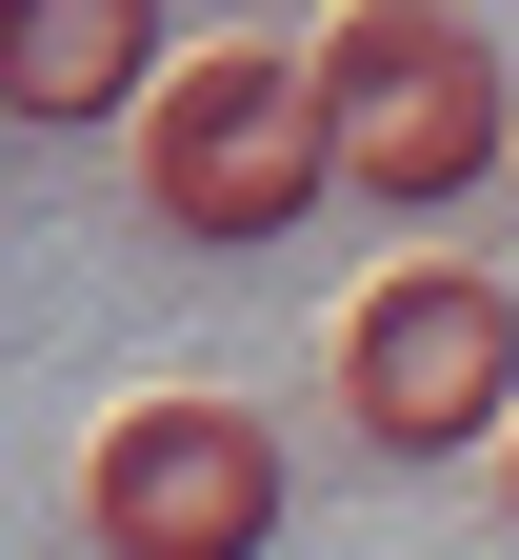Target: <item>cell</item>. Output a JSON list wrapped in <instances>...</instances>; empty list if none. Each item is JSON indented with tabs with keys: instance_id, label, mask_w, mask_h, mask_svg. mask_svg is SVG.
Wrapping results in <instances>:
<instances>
[{
	"instance_id": "cell-1",
	"label": "cell",
	"mask_w": 519,
	"mask_h": 560,
	"mask_svg": "<svg viewBox=\"0 0 519 560\" xmlns=\"http://www.w3.org/2000/svg\"><path fill=\"white\" fill-rule=\"evenodd\" d=\"M140 140V221L200 241V260H260L340 200V101H320V40H180V81L120 120Z\"/></svg>"
},
{
	"instance_id": "cell-2",
	"label": "cell",
	"mask_w": 519,
	"mask_h": 560,
	"mask_svg": "<svg viewBox=\"0 0 519 560\" xmlns=\"http://www.w3.org/2000/svg\"><path fill=\"white\" fill-rule=\"evenodd\" d=\"M320 101H340V200H480L519 161V60L460 0H340L320 21Z\"/></svg>"
},
{
	"instance_id": "cell-3",
	"label": "cell",
	"mask_w": 519,
	"mask_h": 560,
	"mask_svg": "<svg viewBox=\"0 0 519 560\" xmlns=\"http://www.w3.org/2000/svg\"><path fill=\"white\" fill-rule=\"evenodd\" d=\"M320 381H340V420H359L400 480L499 460V441H519V301H499V260H380V280L340 301Z\"/></svg>"
},
{
	"instance_id": "cell-4",
	"label": "cell",
	"mask_w": 519,
	"mask_h": 560,
	"mask_svg": "<svg viewBox=\"0 0 519 560\" xmlns=\"http://www.w3.org/2000/svg\"><path fill=\"white\" fill-rule=\"evenodd\" d=\"M280 521H300V460L220 381H140L81 441V560H280Z\"/></svg>"
},
{
	"instance_id": "cell-5",
	"label": "cell",
	"mask_w": 519,
	"mask_h": 560,
	"mask_svg": "<svg viewBox=\"0 0 519 560\" xmlns=\"http://www.w3.org/2000/svg\"><path fill=\"white\" fill-rule=\"evenodd\" d=\"M161 81H180L161 0H0V120H21V140H101Z\"/></svg>"
},
{
	"instance_id": "cell-6",
	"label": "cell",
	"mask_w": 519,
	"mask_h": 560,
	"mask_svg": "<svg viewBox=\"0 0 519 560\" xmlns=\"http://www.w3.org/2000/svg\"><path fill=\"white\" fill-rule=\"evenodd\" d=\"M499 521H519V441H499Z\"/></svg>"
}]
</instances>
